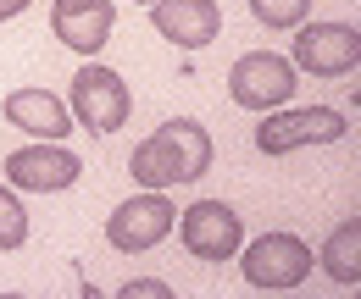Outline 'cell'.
<instances>
[{
    "mask_svg": "<svg viewBox=\"0 0 361 299\" xmlns=\"http://www.w3.org/2000/svg\"><path fill=\"white\" fill-rule=\"evenodd\" d=\"M212 155H217L212 133L195 117H173L128 155V177L139 189H183V183H200L212 172Z\"/></svg>",
    "mask_w": 361,
    "mask_h": 299,
    "instance_id": "1",
    "label": "cell"
},
{
    "mask_svg": "<svg viewBox=\"0 0 361 299\" xmlns=\"http://www.w3.org/2000/svg\"><path fill=\"white\" fill-rule=\"evenodd\" d=\"M67 111H73V122H84L90 139H111V133L128 122L134 94H128V84H123L117 67L84 61V67L73 72V89H67Z\"/></svg>",
    "mask_w": 361,
    "mask_h": 299,
    "instance_id": "2",
    "label": "cell"
},
{
    "mask_svg": "<svg viewBox=\"0 0 361 299\" xmlns=\"http://www.w3.org/2000/svg\"><path fill=\"white\" fill-rule=\"evenodd\" d=\"M233 260H239V277L256 294H289V288H300L312 277V266H317L306 238H295V233H262V238L239 244Z\"/></svg>",
    "mask_w": 361,
    "mask_h": 299,
    "instance_id": "3",
    "label": "cell"
},
{
    "mask_svg": "<svg viewBox=\"0 0 361 299\" xmlns=\"http://www.w3.org/2000/svg\"><path fill=\"white\" fill-rule=\"evenodd\" d=\"M350 133V117L334 106H272L256 128V150L262 155H295L312 144H334Z\"/></svg>",
    "mask_w": 361,
    "mask_h": 299,
    "instance_id": "4",
    "label": "cell"
},
{
    "mask_svg": "<svg viewBox=\"0 0 361 299\" xmlns=\"http://www.w3.org/2000/svg\"><path fill=\"white\" fill-rule=\"evenodd\" d=\"M295 89H300V72H295V61L278 56V50H245V56L233 61V72H228V94H233V106H245V111L289 106Z\"/></svg>",
    "mask_w": 361,
    "mask_h": 299,
    "instance_id": "5",
    "label": "cell"
},
{
    "mask_svg": "<svg viewBox=\"0 0 361 299\" xmlns=\"http://www.w3.org/2000/svg\"><path fill=\"white\" fill-rule=\"evenodd\" d=\"M84 177V155L67 150V139H34L28 150L6 155V183L17 194H61Z\"/></svg>",
    "mask_w": 361,
    "mask_h": 299,
    "instance_id": "6",
    "label": "cell"
},
{
    "mask_svg": "<svg viewBox=\"0 0 361 299\" xmlns=\"http://www.w3.org/2000/svg\"><path fill=\"white\" fill-rule=\"evenodd\" d=\"M178 238L183 250L195 260H206V266H223V260L239 255V244H245V222H239V211L233 205H223V200H195L189 211H178Z\"/></svg>",
    "mask_w": 361,
    "mask_h": 299,
    "instance_id": "7",
    "label": "cell"
},
{
    "mask_svg": "<svg viewBox=\"0 0 361 299\" xmlns=\"http://www.w3.org/2000/svg\"><path fill=\"white\" fill-rule=\"evenodd\" d=\"M361 56V34L356 23H300L295 28V72H312V78H350Z\"/></svg>",
    "mask_w": 361,
    "mask_h": 299,
    "instance_id": "8",
    "label": "cell"
},
{
    "mask_svg": "<svg viewBox=\"0 0 361 299\" xmlns=\"http://www.w3.org/2000/svg\"><path fill=\"white\" fill-rule=\"evenodd\" d=\"M173 200L161 194V189H145V194H128L117 211L106 216V238H111V250H123V255H145V250H156L167 233H173Z\"/></svg>",
    "mask_w": 361,
    "mask_h": 299,
    "instance_id": "9",
    "label": "cell"
},
{
    "mask_svg": "<svg viewBox=\"0 0 361 299\" xmlns=\"http://www.w3.org/2000/svg\"><path fill=\"white\" fill-rule=\"evenodd\" d=\"M117 28L111 0H50V34L67 44L73 56H100Z\"/></svg>",
    "mask_w": 361,
    "mask_h": 299,
    "instance_id": "10",
    "label": "cell"
},
{
    "mask_svg": "<svg viewBox=\"0 0 361 299\" xmlns=\"http://www.w3.org/2000/svg\"><path fill=\"white\" fill-rule=\"evenodd\" d=\"M150 23L156 34L178 50H206L223 34V11L217 0H150Z\"/></svg>",
    "mask_w": 361,
    "mask_h": 299,
    "instance_id": "11",
    "label": "cell"
},
{
    "mask_svg": "<svg viewBox=\"0 0 361 299\" xmlns=\"http://www.w3.org/2000/svg\"><path fill=\"white\" fill-rule=\"evenodd\" d=\"M0 111H6L11 128L28 133V139H67V133H73V111H67V100L50 94V89H11Z\"/></svg>",
    "mask_w": 361,
    "mask_h": 299,
    "instance_id": "12",
    "label": "cell"
},
{
    "mask_svg": "<svg viewBox=\"0 0 361 299\" xmlns=\"http://www.w3.org/2000/svg\"><path fill=\"white\" fill-rule=\"evenodd\" d=\"M322 272H328L339 288H356L361 283V222L356 216L328 233V244H322Z\"/></svg>",
    "mask_w": 361,
    "mask_h": 299,
    "instance_id": "13",
    "label": "cell"
},
{
    "mask_svg": "<svg viewBox=\"0 0 361 299\" xmlns=\"http://www.w3.org/2000/svg\"><path fill=\"white\" fill-rule=\"evenodd\" d=\"M23 244H28V205L17 200L11 183H0V250L11 255V250H23Z\"/></svg>",
    "mask_w": 361,
    "mask_h": 299,
    "instance_id": "14",
    "label": "cell"
},
{
    "mask_svg": "<svg viewBox=\"0 0 361 299\" xmlns=\"http://www.w3.org/2000/svg\"><path fill=\"white\" fill-rule=\"evenodd\" d=\"M250 17L267 28H300L312 17V0H250Z\"/></svg>",
    "mask_w": 361,
    "mask_h": 299,
    "instance_id": "15",
    "label": "cell"
},
{
    "mask_svg": "<svg viewBox=\"0 0 361 299\" xmlns=\"http://www.w3.org/2000/svg\"><path fill=\"white\" fill-rule=\"evenodd\" d=\"M123 299H173V288L156 277H139V283H123Z\"/></svg>",
    "mask_w": 361,
    "mask_h": 299,
    "instance_id": "16",
    "label": "cell"
},
{
    "mask_svg": "<svg viewBox=\"0 0 361 299\" xmlns=\"http://www.w3.org/2000/svg\"><path fill=\"white\" fill-rule=\"evenodd\" d=\"M34 0H0V23H11V17H23Z\"/></svg>",
    "mask_w": 361,
    "mask_h": 299,
    "instance_id": "17",
    "label": "cell"
},
{
    "mask_svg": "<svg viewBox=\"0 0 361 299\" xmlns=\"http://www.w3.org/2000/svg\"><path fill=\"white\" fill-rule=\"evenodd\" d=\"M128 6H150V0H128Z\"/></svg>",
    "mask_w": 361,
    "mask_h": 299,
    "instance_id": "18",
    "label": "cell"
}]
</instances>
